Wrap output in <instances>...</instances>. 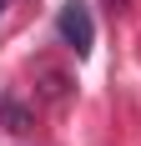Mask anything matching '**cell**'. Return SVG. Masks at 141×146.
<instances>
[{"label": "cell", "mask_w": 141, "mask_h": 146, "mask_svg": "<svg viewBox=\"0 0 141 146\" xmlns=\"http://www.w3.org/2000/svg\"><path fill=\"white\" fill-rule=\"evenodd\" d=\"M56 30H61V40H66L76 56H91V45H96V20H91V5H86V0H66V5H61Z\"/></svg>", "instance_id": "6da1fadb"}, {"label": "cell", "mask_w": 141, "mask_h": 146, "mask_svg": "<svg viewBox=\"0 0 141 146\" xmlns=\"http://www.w3.org/2000/svg\"><path fill=\"white\" fill-rule=\"evenodd\" d=\"M0 121H5L10 131H20V126H25V106H15L5 91H0Z\"/></svg>", "instance_id": "7a4b0ae2"}, {"label": "cell", "mask_w": 141, "mask_h": 146, "mask_svg": "<svg viewBox=\"0 0 141 146\" xmlns=\"http://www.w3.org/2000/svg\"><path fill=\"white\" fill-rule=\"evenodd\" d=\"M0 10H5V0H0Z\"/></svg>", "instance_id": "3957f363"}, {"label": "cell", "mask_w": 141, "mask_h": 146, "mask_svg": "<svg viewBox=\"0 0 141 146\" xmlns=\"http://www.w3.org/2000/svg\"><path fill=\"white\" fill-rule=\"evenodd\" d=\"M116 5H121V0H116Z\"/></svg>", "instance_id": "277c9868"}]
</instances>
